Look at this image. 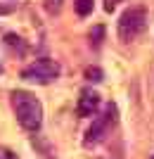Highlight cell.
I'll use <instances>...</instances> for the list:
<instances>
[{"label": "cell", "mask_w": 154, "mask_h": 159, "mask_svg": "<svg viewBox=\"0 0 154 159\" xmlns=\"http://www.w3.org/2000/svg\"><path fill=\"white\" fill-rule=\"evenodd\" d=\"M12 109L21 128L26 131H40L43 126V105L33 93L29 90H14L12 93Z\"/></svg>", "instance_id": "obj_1"}, {"label": "cell", "mask_w": 154, "mask_h": 159, "mask_svg": "<svg viewBox=\"0 0 154 159\" xmlns=\"http://www.w3.org/2000/svg\"><path fill=\"white\" fill-rule=\"evenodd\" d=\"M147 10L145 7H128L126 12L121 14L119 19V29H116V33H119V40L121 43H130V40H135L138 36H140L145 29H147Z\"/></svg>", "instance_id": "obj_2"}, {"label": "cell", "mask_w": 154, "mask_h": 159, "mask_svg": "<svg viewBox=\"0 0 154 159\" xmlns=\"http://www.w3.org/2000/svg\"><path fill=\"white\" fill-rule=\"evenodd\" d=\"M62 66L57 64L50 57H40V60L31 62L29 66L21 69V79L29 81V83H36V86H50L52 81L59 79Z\"/></svg>", "instance_id": "obj_3"}, {"label": "cell", "mask_w": 154, "mask_h": 159, "mask_svg": "<svg viewBox=\"0 0 154 159\" xmlns=\"http://www.w3.org/2000/svg\"><path fill=\"white\" fill-rule=\"evenodd\" d=\"M116 114H119V112H116V105H114V102H109L100 114H95L90 128L86 131L83 145H86V147H93V145H97V143H102L104 135H107V133L112 131V126L116 124Z\"/></svg>", "instance_id": "obj_4"}, {"label": "cell", "mask_w": 154, "mask_h": 159, "mask_svg": "<svg viewBox=\"0 0 154 159\" xmlns=\"http://www.w3.org/2000/svg\"><path fill=\"white\" fill-rule=\"evenodd\" d=\"M97 107H100V95L95 90H83L78 98V105H76V114L78 116H95L97 114Z\"/></svg>", "instance_id": "obj_5"}, {"label": "cell", "mask_w": 154, "mask_h": 159, "mask_svg": "<svg viewBox=\"0 0 154 159\" xmlns=\"http://www.w3.org/2000/svg\"><path fill=\"white\" fill-rule=\"evenodd\" d=\"M5 45L12 48V50H17L19 55L26 52V43H24V38L17 36V33H5Z\"/></svg>", "instance_id": "obj_6"}, {"label": "cell", "mask_w": 154, "mask_h": 159, "mask_svg": "<svg viewBox=\"0 0 154 159\" xmlns=\"http://www.w3.org/2000/svg\"><path fill=\"white\" fill-rule=\"evenodd\" d=\"M93 7H95V0H74V10H76L78 17L93 14Z\"/></svg>", "instance_id": "obj_7"}, {"label": "cell", "mask_w": 154, "mask_h": 159, "mask_svg": "<svg viewBox=\"0 0 154 159\" xmlns=\"http://www.w3.org/2000/svg\"><path fill=\"white\" fill-rule=\"evenodd\" d=\"M88 38H90V45L97 50V48L102 45V40H104V26H102V24L93 26V29H90V33H88Z\"/></svg>", "instance_id": "obj_8"}, {"label": "cell", "mask_w": 154, "mask_h": 159, "mask_svg": "<svg viewBox=\"0 0 154 159\" xmlns=\"http://www.w3.org/2000/svg\"><path fill=\"white\" fill-rule=\"evenodd\" d=\"M86 79L90 81V83H100V81L104 79V74H102L100 66H88L86 69Z\"/></svg>", "instance_id": "obj_9"}, {"label": "cell", "mask_w": 154, "mask_h": 159, "mask_svg": "<svg viewBox=\"0 0 154 159\" xmlns=\"http://www.w3.org/2000/svg\"><path fill=\"white\" fill-rule=\"evenodd\" d=\"M45 10L50 14H59L62 10V0H45Z\"/></svg>", "instance_id": "obj_10"}, {"label": "cell", "mask_w": 154, "mask_h": 159, "mask_svg": "<svg viewBox=\"0 0 154 159\" xmlns=\"http://www.w3.org/2000/svg\"><path fill=\"white\" fill-rule=\"evenodd\" d=\"M116 2H119V0H104V10H107V12H114Z\"/></svg>", "instance_id": "obj_11"}, {"label": "cell", "mask_w": 154, "mask_h": 159, "mask_svg": "<svg viewBox=\"0 0 154 159\" xmlns=\"http://www.w3.org/2000/svg\"><path fill=\"white\" fill-rule=\"evenodd\" d=\"M10 12V7H0V14H7Z\"/></svg>", "instance_id": "obj_12"}, {"label": "cell", "mask_w": 154, "mask_h": 159, "mask_svg": "<svg viewBox=\"0 0 154 159\" xmlns=\"http://www.w3.org/2000/svg\"><path fill=\"white\" fill-rule=\"evenodd\" d=\"M149 159H154V154H152V157H149Z\"/></svg>", "instance_id": "obj_13"}, {"label": "cell", "mask_w": 154, "mask_h": 159, "mask_svg": "<svg viewBox=\"0 0 154 159\" xmlns=\"http://www.w3.org/2000/svg\"><path fill=\"white\" fill-rule=\"evenodd\" d=\"M0 159H2V154H0Z\"/></svg>", "instance_id": "obj_14"}]
</instances>
